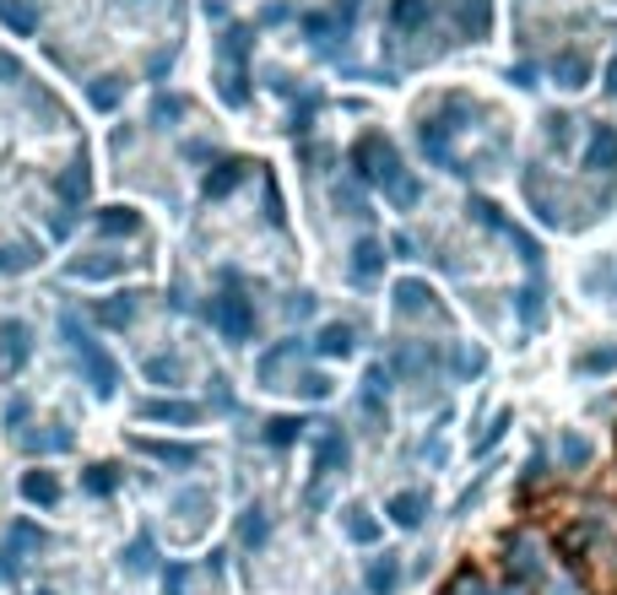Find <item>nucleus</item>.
Here are the masks:
<instances>
[{
    "instance_id": "obj_1",
    "label": "nucleus",
    "mask_w": 617,
    "mask_h": 595,
    "mask_svg": "<svg viewBox=\"0 0 617 595\" xmlns=\"http://www.w3.org/2000/svg\"><path fill=\"white\" fill-rule=\"evenodd\" d=\"M401 580H407V569H401L396 552H374V558L363 563V591L368 595H396Z\"/></svg>"
},
{
    "instance_id": "obj_2",
    "label": "nucleus",
    "mask_w": 617,
    "mask_h": 595,
    "mask_svg": "<svg viewBox=\"0 0 617 595\" xmlns=\"http://www.w3.org/2000/svg\"><path fill=\"white\" fill-rule=\"evenodd\" d=\"M385 514H390V525H401V530H423V519H429V493H423V488L396 493Z\"/></svg>"
},
{
    "instance_id": "obj_3",
    "label": "nucleus",
    "mask_w": 617,
    "mask_h": 595,
    "mask_svg": "<svg viewBox=\"0 0 617 595\" xmlns=\"http://www.w3.org/2000/svg\"><path fill=\"white\" fill-rule=\"evenodd\" d=\"M510 574H515V580L541 574V547H536L530 536H515V541H510Z\"/></svg>"
},
{
    "instance_id": "obj_4",
    "label": "nucleus",
    "mask_w": 617,
    "mask_h": 595,
    "mask_svg": "<svg viewBox=\"0 0 617 595\" xmlns=\"http://www.w3.org/2000/svg\"><path fill=\"white\" fill-rule=\"evenodd\" d=\"M347 536H353V541H379V519L363 510V504H353V510H347Z\"/></svg>"
},
{
    "instance_id": "obj_5",
    "label": "nucleus",
    "mask_w": 617,
    "mask_h": 595,
    "mask_svg": "<svg viewBox=\"0 0 617 595\" xmlns=\"http://www.w3.org/2000/svg\"><path fill=\"white\" fill-rule=\"evenodd\" d=\"M563 460H569V466H585V460H591V444H585V438H563Z\"/></svg>"
},
{
    "instance_id": "obj_6",
    "label": "nucleus",
    "mask_w": 617,
    "mask_h": 595,
    "mask_svg": "<svg viewBox=\"0 0 617 595\" xmlns=\"http://www.w3.org/2000/svg\"><path fill=\"white\" fill-rule=\"evenodd\" d=\"M244 541H250V547H261L265 541V514L261 510H250V519H244Z\"/></svg>"
},
{
    "instance_id": "obj_7",
    "label": "nucleus",
    "mask_w": 617,
    "mask_h": 595,
    "mask_svg": "<svg viewBox=\"0 0 617 595\" xmlns=\"http://www.w3.org/2000/svg\"><path fill=\"white\" fill-rule=\"evenodd\" d=\"M449 595H493V591H488V585H482L477 574H460V580L449 585Z\"/></svg>"
}]
</instances>
